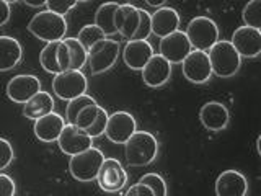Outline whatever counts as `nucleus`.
Returning <instances> with one entry per match:
<instances>
[{
	"instance_id": "9b49d317",
	"label": "nucleus",
	"mask_w": 261,
	"mask_h": 196,
	"mask_svg": "<svg viewBox=\"0 0 261 196\" xmlns=\"http://www.w3.org/2000/svg\"><path fill=\"white\" fill-rule=\"evenodd\" d=\"M191 51L193 46L190 39H188L186 33L181 30L162 38L159 44V54L165 57L170 64H181Z\"/></svg>"
},
{
	"instance_id": "79ce46f5",
	"label": "nucleus",
	"mask_w": 261,
	"mask_h": 196,
	"mask_svg": "<svg viewBox=\"0 0 261 196\" xmlns=\"http://www.w3.org/2000/svg\"><path fill=\"white\" fill-rule=\"evenodd\" d=\"M256 151H258L259 157H261V134H259V136H258V139H256Z\"/></svg>"
},
{
	"instance_id": "ea45409f",
	"label": "nucleus",
	"mask_w": 261,
	"mask_h": 196,
	"mask_svg": "<svg viewBox=\"0 0 261 196\" xmlns=\"http://www.w3.org/2000/svg\"><path fill=\"white\" fill-rule=\"evenodd\" d=\"M24 4L31 8H39V7H46V0H23Z\"/></svg>"
},
{
	"instance_id": "473e14b6",
	"label": "nucleus",
	"mask_w": 261,
	"mask_h": 196,
	"mask_svg": "<svg viewBox=\"0 0 261 196\" xmlns=\"http://www.w3.org/2000/svg\"><path fill=\"white\" fill-rule=\"evenodd\" d=\"M106 122H108V111H106L105 108H101V106H100L98 116H96V119L93 121V125L87 129V134H88L90 137H93V139L103 136V134H105V129H106Z\"/></svg>"
},
{
	"instance_id": "39448f33",
	"label": "nucleus",
	"mask_w": 261,
	"mask_h": 196,
	"mask_svg": "<svg viewBox=\"0 0 261 196\" xmlns=\"http://www.w3.org/2000/svg\"><path fill=\"white\" fill-rule=\"evenodd\" d=\"M121 53V44L111 38L98 41L95 46L88 49V67L93 76L108 72L116 64Z\"/></svg>"
},
{
	"instance_id": "c9c22d12",
	"label": "nucleus",
	"mask_w": 261,
	"mask_h": 196,
	"mask_svg": "<svg viewBox=\"0 0 261 196\" xmlns=\"http://www.w3.org/2000/svg\"><path fill=\"white\" fill-rule=\"evenodd\" d=\"M57 62H59L61 72L70 70V54H69V47L64 41H59V47H57Z\"/></svg>"
},
{
	"instance_id": "4be33fe9",
	"label": "nucleus",
	"mask_w": 261,
	"mask_h": 196,
	"mask_svg": "<svg viewBox=\"0 0 261 196\" xmlns=\"http://www.w3.org/2000/svg\"><path fill=\"white\" fill-rule=\"evenodd\" d=\"M23 47L18 39L12 36H0V72H8L20 64Z\"/></svg>"
},
{
	"instance_id": "2f4dec72",
	"label": "nucleus",
	"mask_w": 261,
	"mask_h": 196,
	"mask_svg": "<svg viewBox=\"0 0 261 196\" xmlns=\"http://www.w3.org/2000/svg\"><path fill=\"white\" fill-rule=\"evenodd\" d=\"M139 28L133 39H149L152 35V13H149L144 8H139Z\"/></svg>"
},
{
	"instance_id": "4c0bfd02",
	"label": "nucleus",
	"mask_w": 261,
	"mask_h": 196,
	"mask_svg": "<svg viewBox=\"0 0 261 196\" xmlns=\"http://www.w3.org/2000/svg\"><path fill=\"white\" fill-rule=\"evenodd\" d=\"M124 196H155V194H153V191L147 185L137 182L136 185L127 188V191H126Z\"/></svg>"
},
{
	"instance_id": "f03ea898",
	"label": "nucleus",
	"mask_w": 261,
	"mask_h": 196,
	"mask_svg": "<svg viewBox=\"0 0 261 196\" xmlns=\"http://www.w3.org/2000/svg\"><path fill=\"white\" fill-rule=\"evenodd\" d=\"M28 31L35 38L44 41V43L62 41L65 38V33H67V21H65L62 15L43 10L30 20Z\"/></svg>"
},
{
	"instance_id": "9d476101",
	"label": "nucleus",
	"mask_w": 261,
	"mask_h": 196,
	"mask_svg": "<svg viewBox=\"0 0 261 196\" xmlns=\"http://www.w3.org/2000/svg\"><path fill=\"white\" fill-rule=\"evenodd\" d=\"M137 131L136 118L129 111H114L108 116L106 122L105 136L113 144H122L127 142V139Z\"/></svg>"
},
{
	"instance_id": "e433bc0d",
	"label": "nucleus",
	"mask_w": 261,
	"mask_h": 196,
	"mask_svg": "<svg viewBox=\"0 0 261 196\" xmlns=\"http://www.w3.org/2000/svg\"><path fill=\"white\" fill-rule=\"evenodd\" d=\"M15 191H16V185L12 180V177L0 174V196H15Z\"/></svg>"
},
{
	"instance_id": "aec40b11",
	"label": "nucleus",
	"mask_w": 261,
	"mask_h": 196,
	"mask_svg": "<svg viewBox=\"0 0 261 196\" xmlns=\"http://www.w3.org/2000/svg\"><path fill=\"white\" fill-rule=\"evenodd\" d=\"M139 8L130 4H119L116 13H114V27L116 33L124 39H133L139 28Z\"/></svg>"
},
{
	"instance_id": "a878e982",
	"label": "nucleus",
	"mask_w": 261,
	"mask_h": 196,
	"mask_svg": "<svg viewBox=\"0 0 261 196\" xmlns=\"http://www.w3.org/2000/svg\"><path fill=\"white\" fill-rule=\"evenodd\" d=\"M57 47H59V41H53V43H46V46L39 53L41 67L49 74H54V76L61 74L59 62H57Z\"/></svg>"
},
{
	"instance_id": "37998d69",
	"label": "nucleus",
	"mask_w": 261,
	"mask_h": 196,
	"mask_svg": "<svg viewBox=\"0 0 261 196\" xmlns=\"http://www.w3.org/2000/svg\"><path fill=\"white\" fill-rule=\"evenodd\" d=\"M5 2H7V4H16L18 0H5Z\"/></svg>"
},
{
	"instance_id": "7c9ffc66",
	"label": "nucleus",
	"mask_w": 261,
	"mask_h": 196,
	"mask_svg": "<svg viewBox=\"0 0 261 196\" xmlns=\"http://www.w3.org/2000/svg\"><path fill=\"white\" fill-rule=\"evenodd\" d=\"M98 111H100V105H98V103H93V105L85 106V108L77 114L75 125H73V126H77L79 129L85 131V133H87V129H88L90 126H92V125H93V121L96 119Z\"/></svg>"
},
{
	"instance_id": "423d86ee",
	"label": "nucleus",
	"mask_w": 261,
	"mask_h": 196,
	"mask_svg": "<svg viewBox=\"0 0 261 196\" xmlns=\"http://www.w3.org/2000/svg\"><path fill=\"white\" fill-rule=\"evenodd\" d=\"M103 160V152L96 147H90L77 155H72L69 160V172L77 182H93L96 180Z\"/></svg>"
},
{
	"instance_id": "dca6fc26",
	"label": "nucleus",
	"mask_w": 261,
	"mask_h": 196,
	"mask_svg": "<svg viewBox=\"0 0 261 196\" xmlns=\"http://www.w3.org/2000/svg\"><path fill=\"white\" fill-rule=\"evenodd\" d=\"M142 80L147 87L150 88H160L167 85V82L171 77V64L160 54H153L150 61L144 65L141 70Z\"/></svg>"
},
{
	"instance_id": "f257e3e1",
	"label": "nucleus",
	"mask_w": 261,
	"mask_h": 196,
	"mask_svg": "<svg viewBox=\"0 0 261 196\" xmlns=\"http://www.w3.org/2000/svg\"><path fill=\"white\" fill-rule=\"evenodd\" d=\"M159 141L152 133L136 131L124 144V157L130 167H145L157 159Z\"/></svg>"
},
{
	"instance_id": "72a5a7b5",
	"label": "nucleus",
	"mask_w": 261,
	"mask_h": 196,
	"mask_svg": "<svg viewBox=\"0 0 261 196\" xmlns=\"http://www.w3.org/2000/svg\"><path fill=\"white\" fill-rule=\"evenodd\" d=\"M77 4H79L77 0H46L47 10L54 12L57 15H62V16L67 15Z\"/></svg>"
},
{
	"instance_id": "1a4fd4ad",
	"label": "nucleus",
	"mask_w": 261,
	"mask_h": 196,
	"mask_svg": "<svg viewBox=\"0 0 261 196\" xmlns=\"http://www.w3.org/2000/svg\"><path fill=\"white\" fill-rule=\"evenodd\" d=\"M183 76L188 82L196 85H202L209 82L212 77V67L209 61V54L206 51H199V49H193V51L186 56V59L181 62Z\"/></svg>"
},
{
	"instance_id": "f3484780",
	"label": "nucleus",
	"mask_w": 261,
	"mask_h": 196,
	"mask_svg": "<svg viewBox=\"0 0 261 196\" xmlns=\"http://www.w3.org/2000/svg\"><path fill=\"white\" fill-rule=\"evenodd\" d=\"M199 121L207 131L219 133L228 126L230 121V113L228 108L220 102H207L201 106L199 110Z\"/></svg>"
},
{
	"instance_id": "20e7f679",
	"label": "nucleus",
	"mask_w": 261,
	"mask_h": 196,
	"mask_svg": "<svg viewBox=\"0 0 261 196\" xmlns=\"http://www.w3.org/2000/svg\"><path fill=\"white\" fill-rule=\"evenodd\" d=\"M185 33L193 49H199V51L207 53L219 41V27L209 16H194L188 23Z\"/></svg>"
},
{
	"instance_id": "a211bd4d",
	"label": "nucleus",
	"mask_w": 261,
	"mask_h": 196,
	"mask_svg": "<svg viewBox=\"0 0 261 196\" xmlns=\"http://www.w3.org/2000/svg\"><path fill=\"white\" fill-rule=\"evenodd\" d=\"M248 180L239 170H225L216 180L217 196H247Z\"/></svg>"
},
{
	"instance_id": "0eeeda50",
	"label": "nucleus",
	"mask_w": 261,
	"mask_h": 196,
	"mask_svg": "<svg viewBox=\"0 0 261 196\" xmlns=\"http://www.w3.org/2000/svg\"><path fill=\"white\" fill-rule=\"evenodd\" d=\"M88 82L82 70H65L56 74L53 79V92L57 98L70 102L73 98L87 93Z\"/></svg>"
},
{
	"instance_id": "58836bf2",
	"label": "nucleus",
	"mask_w": 261,
	"mask_h": 196,
	"mask_svg": "<svg viewBox=\"0 0 261 196\" xmlns=\"http://www.w3.org/2000/svg\"><path fill=\"white\" fill-rule=\"evenodd\" d=\"M10 15H12L10 4H7L5 0H0V27H4V24L8 23Z\"/></svg>"
},
{
	"instance_id": "b1692460",
	"label": "nucleus",
	"mask_w": 261,
	"mask_h": 196,
	"mask_svg": "<svg viewBox=\"0 0 261 196\" xmlns=\"http://www.w3.org/2000/svg\"><path fill=\"white\" fill-rule=\"evenodd\" d=\"M118 7H119L118 2H105L95 12V24L98 28H101L106 38L118 35L116 27H114V13H116Z\"/></svg>"
},
{
	"instance_id": "c756f323",
	"label": "nucleus",
	"mask_w": 261,
	"mask_h": 196,
	"mask_svg": "<svg viewBox=\"0 0 261 196\" xmlns=\"http://www.w3.org/2000/svg\"><path fill=\"white\" fill-rule=\"evenodd\" d=\"M139 183H144V185L149 186L155 196H168L167 182L159 174H153V172H150V174H145V175L141 177Z\"/></svg>"
},
{
	"instance_id": "a19ab883",
	"label": "nucleus",
	"mask_w": 261,
	"mask_h": 196,
	"mask_svg": "<svg viewBox=\"0 0 261 196\" xmlns=\"http://www.w3.org/2000/svg\"><path fill=\"white\" fill-rule=\"evenodd\" d=\"M145 4L149 7H155V8H160L167 4V0H145Z\"/></svg>"
},
{
	"instance_id": "cd10ccee",
	"label": "nucleus",
	"mask_w": 261,
	"mask_h": 196,
	"mask_svg": "<svg viewBox=\"0 0 261 196\" xmlns=\"http://www.w3.org/2000/svg\"><path fill=\"white\" fill-rule=\"evenodd\" d=\"M106 38V35L101 31V28H98L95 23H92V24H85L84 28H82L80 31H79V35H77V39L82 43V46H84L85 49H87V53H88V49L92 47V46H95L98 41H101V39H105Z\"/></svg>"
},
{
	"instance_id": "bb28decb",
	"label": "nucleus",
	"mask_w": 261,
	"mask_h": 196,
	"mask_svg": "<svg viewBox=\"0 0 261 196\" xmlns=\"http://www.w3.org/2000/svg\"><path fill=\"white\" fill-rule=\"evenodd\" d=\"M96 103L93 96H90L87 93L80 95L73 100L67 102V108H65V122L67 125H75V119H77V114L85 108L88 105H93Z\"/></svg>"
},
{
	"instance_id": "c03bdc74",
	"label": "nucleus",
	"mask_w": 261,
	"mask_h": 196,
	"mask_svg": "<svg viewBox=\"0 0 261 196\" xmlns=\"http://www.w3.org/2000/svg\"><path fill=\"white\" fill-rule=\"evenodd\" d=\"M79 4H84V2H88V0H77Z\"/></svg>"
},
{
	"instance_id": "6e6552de",
	"label": "nucleus",
	"mask_w": 261,
	"mask_h": 196,
	"mask_svg": "<svg viewBox=\"0 0 261 196\" xmlns=\"http://www.w3.org/2000/svg\"><path fill=\"white\" fill-rule=\"evenodd\" d=\"M96 183L105 193H118L127 183V174L122 163L118 159H106L103 160L100 170L96 175Z\"/></svg>"
},
{
	"instance_id": "f8f14e48",
	"label": "nucleus",
	"mask_w": 261,
	"mask_h": 196,
	"mask_svg": "<svg viewBox=\"0 0 261 196\" xmlns=\"http://www.w3.org/2000/svg\"><path fill=\"white\" fill-rule=\"evenodd\" d=\"M230 43L242 57L253 59L261 54V31L243 24L232 33Z\"/></svg>"
},
{
	"instance_id": "2eb2a0df",
	"label": "nucleus",
	"mask_w": 261,
	"mask_h": 196,
	"mask_svg": "<svg viewBox=\"0 0 261 196\" xmlns=\"http://www.w3.org/2000/svg\"><path fill=\"white\" fill-rule=\"evenodd\" d=\"M153 54V47L149 39H129L122 49V61L130 70L141 72Z\"/></svg>"
},
{
	"instance_id": "393cba45",
	"label": "nucleus",
	"mask_w": 261,
	"mask_h": 196,
	"mask_svg": "<svg viewBox=\"0 0 261 196\" xmlns=\"http://www.w3.org/2000/svg\"><path fill=\"white\" fill-rule=\"evenodd\" d=\"M69 47L70 54V70H82L84 65L88 61V53L87 49L82 46V43L77 38H64L62 39Z\"/></svg>"
},
{
	"instance_id": "5701e85b",
	"label": "nucleus",
	"mask_w": 261,
	"mask_h": 196,
	"mask_svg": "<svg viewBox=\"0 0 261 196\" xmlns=\"http://www.w3.org/2000/svg\"><path fill=\"white\" fill-rule=\"evenodd\" d=\"M54 111V98L51 93L39 90V92L31 96L30 100L23 105V116L36 121L38 118H43L46 114Z\"/></svg>"
},
{
	"instance_id": "7ed1b4c3",
	"label": "nucleus",
	"mask_w": 261,
	"mask_h": 196,
	"mask_svg": "<svg viewBox=\"0 0 261 196\" xmlns=\"http://www.w3.org/2000/svg\"><path fill=\"white\" fill-rule=\"evenodd\" d=\"M209 61L212 74L220 79L233 77L242 67V56L237 53V49L230 41H217L209 51Z\"/></svg>"
},
{
	"instance_id": "6ab92c4d",
	"label": "nucleus",
	"mask_w": 261,
	"mask_h": 196,
	"mask_svg": "<svg viewBox=\"0 0 261 196\" xmlns=\"http://www.w3.org/2000/svg\"><path fill=\"white\" fill-rule=\"evenodd\" d=\"M65 125H67L65 118H62L59 113L53 111L43 118H38L35 121L33 131H35V136L41 142H57Z\"/></svg>"
},
{
	"instance_id": "f704fd0d",
	"label": "nucleus",
	"mask_w": 261,
	"mask_h": 196,
	"mask_svg": "<svg viewBox=\"0 0 261 196\" xmlns=\"http://www.w3.org/2000/svg\"><path fill=\"white\" fill-rule=\"evenodd\" d=\"M13 159H15V152L12 144L5 137H0V172L10 165Z\"/></svg>"
},
{
	"instance_id": "4468645a",
	"label": "nucleus",
	"mask_w": 261,
	"mask_h": 196,
	"mask_svg": "<svg viewBox=\"0 0 261 196\" xmlns=\"http://www.w3.org/2000/svg\"><path fill=\"white\" fill-rule=\"evenodd\" d=\"M41 90V82L36 76L31 74H20L8 80L7 84V96L13 103L24 105L31 96H35Z\"/></svg>"
},
{
	"instance_id": "c85d7f7f",
	"label": "nucleus",
	"mask_w": 261,
	"mask_h": 196,
	"mask_svg": "<svg viewBox=\"0 0 261 196\" xmlns=\"http://www.w3.org/2000/svg\"><path fill=\"white\" fill-rule=\"evenodd\" d=\"M242 20L247 27L261 31V0H250L242 12Z\"/></svg>"
},
{
	"instance_id": "412c9836",
	"label": "nucleus",
	"mask_w": 261,
	"mask_h": 196,
	"mask_svg": "<svg viewBox=\"0 0 261 196\" xmlns=\"http://www.w3.org/2000/svg\"><path fill=\"white\" fill-rule=\"evenodd\" d=\"M179 15L171 7H160L152 13V35L160 39L179 30Z\"/></svg>"
},
{
	"instance_id": "ddd939ff",
	"label": "nucleus",
	"mask_w": 261,
	"mask_h": 196,
	"mask_svg": "<svg viewBox=\"0 0 261 196\" xmlns=\"http://www.w3.org/2000/svg\"><path fill=\"white\" fill-rule=\"evenodd\" d=\"M57 145L65 155L72 157V155H77L93 147V137H90L85 131L79 129L77 126L65 125L59 139H57Z\"/></svg>"
}]
</instances>
